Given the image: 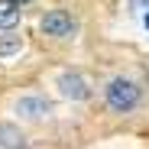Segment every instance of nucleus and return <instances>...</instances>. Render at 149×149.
<instances>
[{"label": "nucleus", "instance_id": "1", "mask_svg": "<svg viewBox=\"0 0 149 149\" xmlns=\"http://www.w3.org/2000/svg\"><path fill=\"white\" fill-rule=\"evenodd\" d=\"M104 94H107V107L117 110V113H130V110L139 104V88H136V81H130V78H113Z\"/></svg>", "mask_w": 149, "mask_h": 149}, {"label": "nucleus", "instance_id": "2", "mask_svg": "<svg viewBox=\"0 0 149 149\" xmlns=\"http://www.w3.org/2000/svg\"><path fill=\"white\" fill-rule=\"evenodd\" d=\"M42 33L52 36V39H68L74 33V19L65 13V10H49L42 16Z\"/></svg>", "mask_w": 149, "mask_h": 149}, {"label": "nucleus", "instance_id": "3", "mask_svg": "<svg viewBox=\"0 0 149 149\" xmlns=\"http://www.w3.org/2000/svg\"><path fill=\"white\" fill-rule=\"evenodd\" d=\"M58 88H62L65 97H71V101H84V97H91V88H88V81L81 78L78 71H65L62 78H58Z\"/></svg>", "mask_w": 149, "mask_h": 149}, {"label": "nucleus", "instance_id": "4", "mask_svg": "<svg viewBox=\"0 0 149 149\" xmlns=\"http://www.w3.org/2000/svg\"><path fill=\"white\" fill-rule=\"evenodd\" d=\"M16 110H19L23 117H33V120H39V117H45L49 110H52V104H49L45 97H19Z\"/></svg>", "mask_w": 149, "mask_h": 149}, {"label": "nucleus", "instance_id": "5", "mask_svg": "<svg viewBox=\"0 0 149 149\" xmlns=\"http://www.w3.org/2000/svg\"><path fill=\"white\" fill-rule=\"evenodd\" d=\"M0 146H3V149H29L26 146V136H23L13 123H0Z\"/></svg>", "mask_w": 149, "mask_h": 149}, {"label": "nucleus", "instance_id": "6", "mask_svg": "<svg viewBox=\"0 0 149 149\" xmlns=\"http://www.w3.org/2000/svg\"><path fill=\"white\" fill-rule=\"evenodd\" d=\"M16 23H19V3L0 0V29H13Z\"/></svg>", "mask_w": 149, "mask_h": 149}, {"label": "nucleus", "instance_id": "7", "mask_svg": "<svg viewBox=\"0 0 149 149\" xmlns=\"http://www.w3.org/2000/svg\"><path fill=\"white\" fill-rule=\"evenodd\" d=\"M19 49H23V39H19V36H13V33H3V36H0V58L16 55Z\"/></svg>", "mask_w": 149, "mask_h": 149}, {"label": "nucleus", "instance_id": "8", "mask_svg": "<svg viewBox=\"0 0 149 149\" xmlns=\"http://www.w3.org/2000/svg\"><path fill=\"white\" fill-rule=\"evenodd\" d=\"M13 3H29V0H13Z\"/></svg>", "mask_w": 149, "mask_h": 149}, {"label": "nucleus", "instance_id": "9", "mask_svg": "<svg viewBox=\"0 0 149 149\" xmlns=\"http://www.w3.org/2000/svg\"><path fill=\"white\" fill-rule=\"evenodd\" d=\"M146 29H149V13H146Z\"/></svg>", "mask_w": 149, "mask_h": 149}]
</instances>
